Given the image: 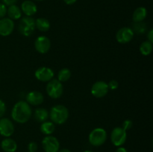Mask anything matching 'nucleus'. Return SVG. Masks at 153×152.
Returning <instances> with one entry per match:
<instances>
[{"label":"nucleus","instance_id":"nucleus-1","mask_svg":"<svg viewBox=\"0 0 153 152\" xmlns=\"http://www.w3.org/2000/svg\"><path fill=\"white\" fill-rule=\"evenodd\" d=\"M32 115V110L25 101H19L14 104L11 111V117L17 123L23 124L28 122Z\"/></svg>","mask_w":153,"mask_h":152},{"label":"nucleus","instance_id":"nucleus-2","mask_svg":"<svg viewBox=\"0 0 153 152\" xmlns=\"http://www.w3.org/2000/svg\"><path fill=\"white\" fill-rule=\"evenodd\" d=\"M49 116L54 124L62 125L65 123L69 117V110L65 106L58 104L51 109Z\"/></svg>","mask_w":153,"mask_h":152},{"label":"nucleus","instance_id":"nucleus-3","mask_svg":"<svg viewBox=\"0 0 153 152\" xmlns=\"http://www.w3.org/2000/svg\"><path fill=\"white\" fill-rule=\"evenodd\" d=\"M19 31L25 37H29L35 29V20L31 16H25L20 19L19 23Z\"/></svg>","mask_w":153,"mask_h":152},{"label":"nucleus","instance_id":"nucleus-4","mask_svg":"<svg viewBox=\"0 0 153 152\" xmlns=\"http://www.w3.org/2000/svg\"><path fill=\"white\" fill-rule=\"evenodd\" d=\"M64 87L61 82L58 79H52L46 85V92L52 98H58L62 95Z\"/></svg>","mask_w":153,"mask_h":152},{"label":"nucleus","instance_id":"nucleus-5","mask_svg":"<svg viewBox=\"0 0 153 152\" xmlns=\"http://www.w3.org/2000/svg\"><path fill=\"white\" fill-rule=\"evenodd\" d=\"M107 139V133L105 130L97 128L93 130L89 134V142L92 145L100 146L104 144Z\"/></svg>","mask_w":153,"mask_h":152},{"label":"nucleus","instance_id":"nucleus-6","mask_svg":"<svg viewBox=\"0 0 153 152\" xmlns=\"http://www.w3.org/2000/svg\"><path fill=\"white\" fill-rule=\"evenodd\" d=\"M127 138L126 131L120 127L115 128L111 134V140L114 145L117 147L123 145L126 142Z\"/></svg>","mask_w":153,"mask_h":152},{"label":"nucleus","instance_id":"nucleus-7","mask_svg":"<svg viewBox=\"0 0 153 152\" xmlns=\"http://www.w3.org/2000/svg\"><path fill=\"white\" fill-rule=\"evenodd\" d=\"M42 147L45 152H58L60 143L58 139L52 136H46L42 141Z\"/></svg>","mask_w":153,"mask_h":152},{"label":"nucleus","instance_id":"nucleus-8","mask_svg":"<svg viewBox=\"0 0 153 152\" xmlns=\"http://www.w3.org/2000/svg\"><path fill=\"white\" fill-rule=\"evenodd\" d=\"M108 90V83L102 80H99L93 84L91 88V93L96 98H102L107 95Z\"/></svg>","mask_w":153,"mask_h":152},{"label":"nucleus","instance_id":"nucleus-9","mask_svg":"<svg viewBox=\"0 0 153 152\" xmlns=\"http://www.w3.org/2000/svg\"><path fill=\"white\" fill-rule=\"evenodd\" d=\"M133 37H134V31L128 27L120 28L116 34V39L117 42L122 44L129 43Z\"/></svg>","mask_w":153,"mask_h":152},{"label":"nucleus","instance_id":"nucleus-10","mask_svg":"<svg viewBox=\"0 0 153 152\" xmlns=\"http://www.w3.org/2000/svg\"><path fill=\"white\" fill-rule=\"evenodd\" d=\"M14 132V125L10 119L0 118V135L9 137Z\"/></svg>","mask_w":153,"mask_h":152},{"label":"nucleus","instance_id":"nucleus-11","mask_svg":"<svg viewBox=\"0 0 153 152\" xmlns=\"http://www.w3.org/2000/svg\"><path fill=\"white\" fill-rule=\"evenodd\" d=\"M35 49L39 53L46 54L49 51L51 48V41L46 36L38 37L34 43Z\"/></svg>","mask_w":153,"mask_h":152},{"label":"nucleus","instance_id":"nucleus-12","mask_svg":"<svg viewBox=\"0 0 153 152\" xmlns=\"http://www.w3.org/2000/svg\"><path fill=\"white\" fill-rule=\"evenodd\" d=\"M36 78L42 82H49L54 77V72L52 69L49 67H40L36 70L35 73Z\"/></svg>","mask_w":153,"mask_h":152},{"label":"nucleus","instance_id":"nucleus-13","mask_svg":"<svg viewBox=\"0 0 153 152\" xmlns=\"http://www.w3.org/2000/svg\"><path fill=\"white\" fill-rule=\"evenodd\" d=\"M14 28V22L10 18H2L0 19V35L7 37L10 35Z\"/></svg>","mask_w":153,"mask_h":152},{"label":"nucleus","instance_id":"nucleus-14","mask_svg":"<svg viewBox=\"0 0 153 152\" xmlns=\"http://www.w3.org/2000/svg\"><path fill=\"white\" fill-rule=\"evenodd\" d=\"M26 102L33 106H38L43 102L44 97L41 92L38 91H31L26 95Z\"/></svg>","mask_w":153,"mask_h":152},{"label":"nucleus","instance_id":"nucleus-15","mask_svg":"<svg viewBox=\"0 0 153 152\" xmlns=\"http://www.w3.org/2000/svg\"><path fill=\"white\" fill-rule=\"evenodd\" d=\"M21 10L26 16H32L37 13V7L35 3L30 0H25L21 4Z\"/></svg>","mask_w":153,"mask_h":152},{"label":"nucleus","instance_id":"nucleus-16","mask_svg":"<svg viewBox=\"0 0 153 152\" xmlns=\"http://www.w3.org/2000/svg\"><path fill=\"white\" fill-rule=\"evenodd\" d=\"M1 147L4 152H15L17 149V144L12 139L6 138L1 141Z\"/></svg>","mask_w":153,"mask_h":152},{"label":"nucleus","instance_id":"nucleus-17","mask_svg":"<svg viewBox=\"0 0 153 152\" xmlns=\"http://www.w3.org/2000/svg\"><path fill=\"white\" fill-rule=\"evenodd\" d=\"M147 15V10L144 7H139L134 11L132 19L134 22H141L144 20Z\"/></svg>","mask_w":153,"mask_h":152},{"label":"nucleus","instance_id":"nucleus-18","mask_svg":"<svg viewBox=\"0 0 153 152\" xmlns=\"http://www.w3.org/2000/svg\"><path fill=\"white\" fill-rule=\"evenodd\" d=\"M7 14L10 19H19L22 16V10L16 4L9 6L7 9Z\"/></svg>","mask_w":153,"mask_h":152},{"label":"nucleus","instance_id":"nucleus-19","mask_svg":"<svg viewBox=\"0 0 153 152\" xmlns=\"http://www.w3.org/2000/svg\"><path fill=\"white\" fill-rule=\"evenodd\" d=\"M34 119L38 122H44L49 118V112L45 108H37L36 109L34 113Z\"/></svg>","mask_w":153,"mask_h":152},{"label":"nucleus","instance_id":"nucleus-20","mask_svg":"<svg viewBox=\"0 0 153 152\" xmlns=\"http://www.w3.org/2000/svg\"><path fill=\"white\" fill-rule=\"evenodd\" d=\"M35 28L42 32H46L50 28V23L46 18H38L35 20Z\"/></svg>","mask_w":153,"mask_h":152},{"label":"nucleus","instance_id":"nucleus-21","mask_svg":"<svg viewBox=\"0 0 153 152\" xmlns=\"http://www.w3.org/2000/svg\"><path fill=\"white\" fill-rule=\"evenodd\" d=\"M55 124L52 122H42L40 125V131L45 135H51L55 131Z\"/></svg>","mask_w":153,"mask_h":152},{"label":"nucleus","instance_id":"nucleus-22","mask_svg":"<svg viewBox=\"0 0 153 152\" xmlns=\"http://www.w3.org/2000/svg\"><path fill=\"white\" fill-rule=\"evenodd\" d=\"M70 77H71V72L67 68L61 69L58 73V80L61 83L67 81Z\"/></svg>","mask_w":153,"mask_h":152},{"label":"nucleus","instance_id":"nucleus-23","mask_svg":"<svg viewBox=\"0 0 153 152\" xmlns=\"http://www.w3.org/2000/svg\"><path fill=\"white\" fill-rule=\"evenodd\" d=\"M152 51V43H151V42L148 41V40L142 43L141 45L140 46V53H141L143 55H145V56H147V55H150Z\"/></svg>","mask_w":153,"mask_h":152},{"label":"nucleus","instance_id":"nucleus-24","mask_svg":"<svg viewBox=\"0 0 153 152\" xmlns=\"http://www.w3.org/2000/svg\"><path fill=\"white\" fill-rule=\"evenodd\" d=\"M132 122L129 119H127V120H125L123 122V127L122 128H123L125 131H128V130H130L132 127Z\"/></svg>","mask_w":153,"mask_h":152},{"label":"nucleus","instance_id":"nucleus-25","mask_svg":"<svg viewBox=\"0 0 153 152\" xmlns=\"http://www.w3.org/2000/svg\"><path fill=\"white\" fill-rule=\"evenodd\" d=\"M7 14V7L5 4L3 3H0V19L4 17V16Z\"/></svg>","mask_w":153,"mask_h":152},{"label":"nucleus","instance_id":"nucleus-26","mask_svg":"<svg viewBox=\"0 0 153 152\" xmlns=\"http://www.w3.org/2000/svg\"><path fill=\"white\" fill-rule=\"evenodd\" d=\"M37 148H38V146L35 142H31L28 144V149L29 152H36L37 151Z\"/></svg>","mask_w":153,"mask_h":152},{"label":"nucleus","instance_id":"nucleus-27","mask_svg":"<svg viewBox=\"0 0 153 152\" xmlns=\"http://www.w3.org/2000/svg\"><path fill=\"white\" fill-rule=\"evenodd\" d=\"M108 89H111V90H114V89H117L118 88L119 83L116 80H111L108 83Z\"/></svg>","mask_w":153,"mask_h":152},{"label":"nucleus","instance_id":"nucleus-28","mask_svg":"<svg viewBox=\"0 0 153 152\" xmlns=\"http://www.w3.org/2000/svg\"><path fill=\"white\" fill-rule=\"evenodd\" d=\"M6 112V106L4 101L0 99V118L2 117Z\"/></svg>","mask_w":153,"mask_h":152},{"label":"nucleus","instance_id":"nucleus-29","mask_svg":"<svg viewBox=\"0 0 153 152\" xmlns=\"http://www.w3.org/2000/svg\"><path fill=\"white\" fill-rule=\"evenodd\" d=\"M18 0H2L3 4H5L7 6H10L13 5V4H15L16 2H17Z\"/></svg>","mask_w":153,"mask_h":152},{"label":"nucleus","instance_id":"nucleus-30","mask_svg":"<svg viewBox=\"0 0 153 152\" xmlns=\"http://www.w3.org/2000/svg\"><path fill=\"white\" fill-rule=\"evenodd\" d=\"M147 39L148 41L151 42V43H153V30L151 29L150 31L148 32L147 34Z\"/></svg>","mask_w":153,"mask_h":152},{"label":"nucleus","instance_id":"nucleus-31","mask_svg":"<svg viewBox=\"0 0 153 152\" xmlns=\"http://www.w3.org/2000/svg\"><path fill=\"white\" fill-rule=\"evenodd\" d=\"M77 0H64V2L67 4H69V5H71V4H73L74 3L76 2Z\"/></svg>","mask_w":153,"mask_h":152},{"label":"nucleus","instance_id":"nucleus-32","mask_svg":"<svg viewBox=\"0 0 153 152\" xmlns=\"http://www.w3.org/2000/svg\"><path fill=\"white\" fill-rule=\"evenodd\" d=\"M116 152H128V151H127V150L125 148L120 147V148H118L117 149Z\"/></svg>","mask_w":153,"mask_h":152},{"label":"nucleus","instance_id":"nucleus-33","mask_svg":"<svg viewBox=\"0 0 153 152\" xmlns=\"http://www.w3.org/2000/svg\"><path fill=\"white\" fill-rule=\"evenodd\" d=\"M58 152H71V151H70L67 148H63V149H61V150L58 151Z\"/></svg>","mask_w":153,"mask_h":152},{"label":"nucleus","instance_id":"nucleus-34","mask_svg":"<svg viewBox=\"0 0 153 152\" xmlns=\"http://www.w3.org/2000/svg\"><path fill=\"white\" fill-rule=\"evenodd\" d=\"M84 152H94V151H85Z\"/></svg>","mask_w":153,"mask_h":152},{"label":"nucleus","instance_id":"nucleus-35","mask_svg":"<svg viewBox=\"0 0 153 152\" xmlns=\"http://www.w3.org/2000/svg\"><path fill=\"white\" fill-rule=\"evenodd\" d=\"M36 1H43V0H36Z\"/></svg>","mask_w":153,"mask_h":152},{"label":"nucleus","instance_id":"nucleus-36","mask_svg":"<svg viewBox=\"0 0 153 152\" xmlns=\"http://www.w3.org/2000/svg\"><path fill=\"white\" fill-rule=\"evenodd\" d=\"M28 152H29V151H28Z\"/></svg>","mask_w":153,"mask_h":152}]
</instances>
